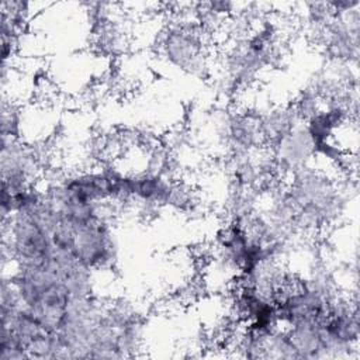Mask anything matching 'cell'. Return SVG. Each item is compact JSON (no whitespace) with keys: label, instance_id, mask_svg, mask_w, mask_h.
I'll return each mask as SVG.
<instances>
[{"label":"cell","instance_id":"1","mask_svg":"<svg viewBox=\"0 0 360 360\" xmlns=\"http://www.w3.org/2000/svg\"><path fill=\"white\" fill-rule=\"evenodd\" d=\"M162 48L166 59L179 69L197 73L205 66L202 39L194 25H177L167 30Z\"/></svg>","mask_w":360,"mask_h":360}]
</instances>
